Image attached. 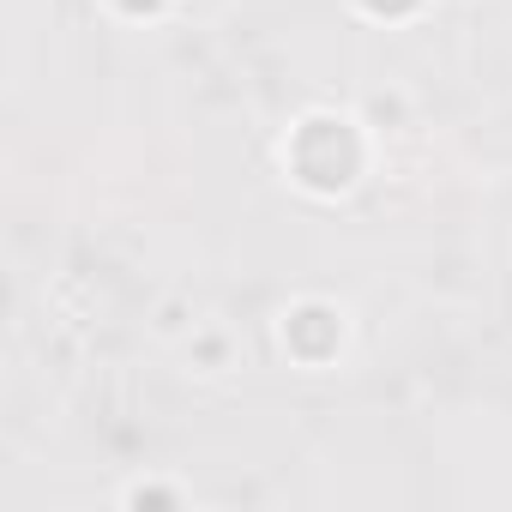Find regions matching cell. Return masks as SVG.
I'll use <instances>...</instances> for the list:
<instances>
[{
  "label": "cell",
  "instance_id": "cell-1",
  "mask_svg": "<svg viewBox=\"0 0 512 512\" xmlns=\"http://www.w3.org/2000/svg\"><path fill=\"white\" fill-rule=\"evenodd\" d=\"M290 163H296V175H302L314 193H338V187H350L356 169H362V139H356L350 121L314 115V121H302V133H296V145H290Z\"/></svg>",
  "mask_w": 512,
  "mask_h": 512
},
{
  "label": "cell",
  "instance_id": "cell-2",
  "mask_svg": "<svg viewBox=\"0 0 512 512\" xmlns=\"http://www.w3.org/2000/svg\"><path fill=\"white\" fill-rule=\"evenodd\" d=\"M290 350H296L302 362H326V356L338 350V320H332L326 308H302V314H290Z\"/></svg>",
  "mask_w": 512,
  "mask_h": 512
},
{
  "label": "cell",
  "instance_id": "cell-3",
  "mask_svg": "<svg viewBox=\"0 0 512 512\" xmlns=\"http://www.w3.org/2000/svg\"><path fill=\"white\" fill-rule=\"evenodd\" d=\"M368 13H380V19H398V13H410V7H422V0H362Z\"/></svg>",
  "mask_w": 512,
  "mask_h": 512
},
{
  "label": "cell",
  "instance_id": "cell-4",
  "mask_svg": "<svg viewBox=\"0 0 512 512\" xmlns=\"http://www.w3.org/2000/svg\"><path fill=\"white\" fill-rule=\"evenodd\" d=\"M157 7H163V0H121V13H133V19L139 13H157Z\"/></svg>",
  "mask_w": 512,
  "mask_h": 512
}]
</instances>
